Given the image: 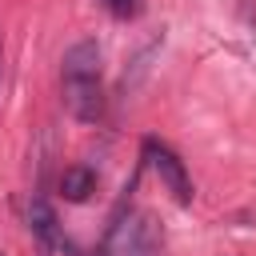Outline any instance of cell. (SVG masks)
Here are the masks:
<instances>
[{"label": "cell", "instance_id": "cell-1", "mask_svg": "<svg viewBox=\"0 0 256 256\" xmlns=\"http://www.w3.org/2000/svg\"><path fill=\"white\" fill-rule=\"evenodd\" d=\"M60 84H64V104L76 120L92 124L104 112V80H100V44L96 40H76L64 60H60Z\"/></svg>", "mask_w": 256, "mask_h": 256}, {"label": "cell", "instance_id": "cell-2", "mask_svg": "<svg viewBox=\"0 0 256 256\" xmlns=\"http://www.w3.org/2000/svg\"><path fill=\"white\" fill-rule=\"evenodd\" d=\"M160 224L152 212H128L124 220H116L108 228V240L100 248V256H160Z\"/></svg>", "mask_w": 256, "mask_h": 256}, {"label": "cell", "instance_id": "cell-3", "mask_svg": "<svg viewBox=\"0 0 256 256\" xmlns=\"http://www.w3.org/2000/svg\"><path fill=\"white\" fill-rule=\"evenodd\" d=\"M144 160L152 164V172L160 176V184L172 192L176 204H192V180H188V168H184V160H180L164 140L148 136V140H144Z\"/></svg>", "mask_w": 256, "mask_h": 256}, {"label": "cell", "instance_id": "cell-4", "mask_svg": "<svg viewBox=\"0 0 256 256\" xmlns=\"http://www.w3.org/2000/svg\"><path fill=\"white\" fill-rule=\"evenodd\" d=\"M28 228H32V236L40 240V248L44 252H52L56 248V212H52V204L48 200H32L28 204Z\"/></svg>", "mask_w": 256, "mask_h": 256}, {"label": "cell", "instance_id": "cell-5", "mask_svg": "<svg viewBox=\"0 0 256 256\" xmlns=\"http://www.w3.org/2000/svg\"><path fill=\"white\" fill-rule=\"evenodd\" d=\"M60 192H64V200L84 204V200L96 192V172H92V168H84V164L64 168V176H60Z\"/></svg>", "mask_w": 256, "mask_h": 256}, {"label": "cell", "instance_id": "cell-6", "mask_svg": "<svg viewBox=\"0 0 256 256\" xmlns=\"http://www.w3.org/2000/svg\"><path fill=\"white\" fill-rule=\"evenodd\" d=\"M100 4H104L116 20H132V16H140V8H144L140 0H100Z\"/></svg>", "mask_w": 256, "mask_h": 256}]
</instances>
